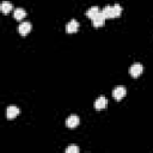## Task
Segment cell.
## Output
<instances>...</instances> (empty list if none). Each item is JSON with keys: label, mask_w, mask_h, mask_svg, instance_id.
Here are the masks:
<instances>
[{"label": "cell", "mask_w": 153, "mask_h": 153, "mask_svg": "<svg viewBox=\"0 0 153 153\" xmlns=\"http://www.w3.org/2000/svg\"><path fill=\"white\" fill-rule=\"evenodd\" d=\"M105 19H106V18L103 16V13H102V12H99V14H98V16H96V17L92 19V24H93V26H94V27H99V26H102V25L104 24Z\"/></svg>", "instance_id": "9"}, {"label": "cell", "mask_w": 153, "mask_h": 153, "mask_svg": "<svg viewBox=\"0 0 153 153\" xmlns=\"http://www.w3.org/2000/svg\"><path fill=\"white\" fill-rule=\"evenodd\" d=\"M106 105H108V98H106L105 96H99V97L94 100V104H93L94 109H97V110L105 109Z\"/></svg>", "instance_id": "3"}, {"label": "cell", "mask_w": 153, "mask_h": 153, "mask_svg": "<svg viewBox=\"0 0 153 153\" xmlns=\"http://www.w3.org/2000/svg\"><path fill=\"white\" fill-rule=\"evenodd\" d=\"M19 112H20V110H19V108L16 106V105H10V106H7V109H6V116H7L8 120L14 118Z\"/></svg>", "instance_id": "7"}, {"label": "cell", "mask_w": 153, "mask_h": 153, "mask_svg": "<svg viewBox=\"0 0 153 153\" xmlns=\"http://www.w3.org/2000/svg\"><path fill=\"white\" fill-rule=\"evenodd\" d=\"M31 27H32V25H31L30 22H23V23H20L19 26H18V32H19L20 35L25 36V35H27V33L31 31Z\"/></svg>", "instance_id": "5"}, {"label": "cell", "mask_w": 153, "mask_h": 153, "mask_svg": "<svg viewBox=\"0 0 153 153\" xmlns=\"http://www.w3.org/2000/svg\"><path fill=\"white\" fill-rule=\"evenodd\" d=\"M110 8H111V6H110V5H106L103 10H100V12L103 13V16H104L105 18H110Z\"/></svg>", "instance_id": "14"}, {"label": "cell", "mask_w": 153, "mask_h": 153, "mask_svg": "<svg viewBox=\"0 0 153 153\" xmlns=\"http://www.w3.org/2000/svg\"><path fill=\"white\" fill-rule=\"evenodd\" d=\"M142 71H143V66H142L140 62H135V63H133V65L129 67V73H130V75L134 76V78H137V76L142 73Z\"/></svg>", "instance_id": "1"}, {"label": "cell", "mask_w": 153, "mask_h": 153, "mask_svg": "<svg viewBox=\"0 0 153 153\" xmlns=\"http://www.w3.org/2000/svg\"><path fill=\"white\" fill-rule=\"evenodd\" d=\"M99 12H100V10L98 8V6H92V7H90V8L86 11V16H87L90 19H93L96 16L99 14Z\"/></svg>", "instance_id": "10"}, {"label": "cell", "mask_w": 153, "mask_h": 153, "mask_svg": "<svg viewBox=\"0 0 153 153\" xmlns=\"http://www.w3.org/2000/svg\"><path fill=\"white\" fill-rule=\"evenodd\" d=\"M79 26H80V24H79V22H78L76 19H71V20L67 23V25H66V31H67L68 33L76 32L78 29H79Z\"/></svg>", "instance_id": "4"}, {"label": "cell", "mask_w": 153, "mask_h": 153, "mask_svg": "<svg viewBox=\"0 0 153 153\" xmlns=\"http://www.w3.org/2000/svg\"><path fill=\"white\" fill-rule=\"evenodd\" d=\"M126 93H127V88H126L124 86H122V85L116 86V87L112 90V97H114L116 100L122 99V98L126 96Z\"/></svg>", "instance_id": "2"}, {"label": "cell", "mask_w": 153, "mask_h": 153, "mask_svg": "<svg viewBox=\"0 0 153 153\" xmlns=\"http://www.w3.org/2000/svg\"><path fill=\"white\" fill-rule=\"evenodd\" d=\"M122 13V7L120 4H115L110 8V18H117Z\"/></svg>", "instance_id": "8"}, {"label": "cell", "mask_w": 153, "mask_h": 153, "mask_svg": "<svg viewBox=\"0 0 153 153\" xmlns=\"http://www.w3.org/2000/svg\"><path fill=\"white\" fill-rule=\"evenodd\" d=\"M0 10H1L2 13H8L11 10H13V5H12V2L5 0V1L1 2V5H0Z\"/></svg>", "instance_id": "11"}, {"label": "cell", "mask_w": 153, "mask_h": 153, "mask_svg": "<svg viewBox=\"0 0 153 153\" xmlns=\"http://www.w3.org/2000/svg\"><path fill=\"white\" fill-rule=\"evenodd\" d=\"M25 16H26V12H25V10H24V8L18 7V8H16V10L13 11V17H14L17 20L23 19Z\"/></svg>", "instance_id": "12"}, {"label": "cell", "mask_w": 153, "mask_h": 153, "mask_svg": "<svg viewBox=\"0 0 153 153\" xmlns=\"http://www.w3.org/2000/svg\"><path fill=\"white\" fill-rule=\"evenodd\" d=\"M79 122H80L79 116L73 114V115H69L68 118L66 120V126H67L68 128H75V127L79 124Z\"/></svg>", "instance_id": "6"}, {"label": "cell", "mask_w": 153, "mask_h": 153, "mask_svg": "<svg viewBox=\"0 0 153 153\" xmlns=\"http://www.w3.org/2000/svg\"><path fill=\"white\" fill-rule=\"evenodd\" d=\"M79 151H80L79 147L75 146V145H71V146H68L66 148V153H78Z\"/></svg>", "instance_id": "13"}]
</instances>
